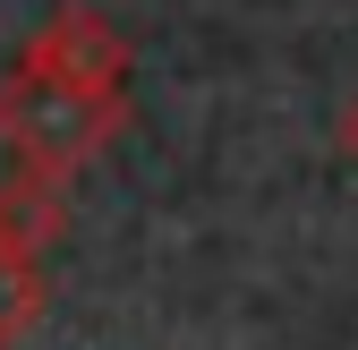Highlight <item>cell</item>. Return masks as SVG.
<instances>
[{"instance_id": "4", "label": "cell", "mask_w": 358, "mask_h": 350, "mask_svg": "<svg viewBox=\"0 0 358 350\" xmlns=\"http://www.w3.org/2000/svg\"><path fill=\"white\" fill-rule=\"evenodd\" d=\"M34 316H43V274H34V256L0 248V350L26 342V333H34Z\"/></svg>"}, {"instance_id": "5", "label": "cell", "mask_w": 358, "mask_h": 350, "mask_svg": "<svg viewBox=\"0 0 358 350\" xmlns=\"http://www.w3.org/2000/svg\"><path fill=\"white\" fill-rule=\"evenodd\" d=\"M341 154H350V162H358V103H350V111H341Z\"/></svg>"}, {"instance_id": "2", "label": "cell", "mask_w": 358, "mask_h": 350, "mask_svg": "<svg viewBox=\"0 0 358 350\" xmlns=\"http://www.w3.org/2000/svg\"><path fill=\"white\" fill-rule=\"evenodd\" d=\"M34 69H52V77H77V85H120V69H128V43L94 18V9H60L52 26L34 34V52H26Z\"/></svg>"}, {"instance_id": "1", "label": "cell", "mask_w": 358, "mask_h": 350, "mask_svg": "<svg viewBox=\"0 0 358 350\" xmlns=\"http://www.w3.org/2000/svg\"><path fill=\"white\" fill-rule=\"evenodd\" d=\"M0 128L26 171H77L85 154H103L120 137V85H77V77H52V69H17V85L0 94Z\"/></svg>"}, {"instance_id": "3", "label": "cell", "mask_w": 358, "mask_h": 350, "mask_svg": "<svg viewBox=\"0 0 358 350\" xmlns=\"http://www.w3.org/2000/svg\"><path fill=\"white\" fill-rule=\"evenodd\" d=\"M60 180L52 171H26V180H9L0 188V248H17V256H34V248H52L60 239Z\"/></svg>"}]
</instances>
